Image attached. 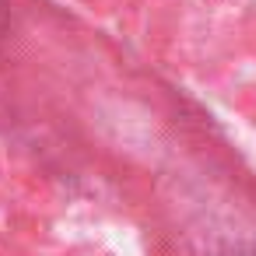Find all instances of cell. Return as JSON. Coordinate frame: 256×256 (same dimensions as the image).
Masks as SVG:
<instances>
[]
</instances>
